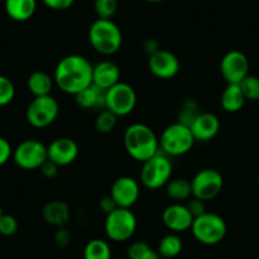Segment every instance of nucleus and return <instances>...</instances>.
Returning <instances> with one entry per match:
<instances>
[{
  "label": "nucleus",
  "instance_id": "1",
  "mask_svg": "<svg viewBox=\"0 0 259 259\" xmlns=\"http://www.w3.org/2000/svg\"><path fill=\"white\" fill-rule=\"evenodd\" d=\"M54 81L61 92L76 96L93 84V65L81 55H68L57 62Z\"/></svg>",
  "mask_w": 259,
  "mask_h": 259
},
{
  "label": "nucleus",
  "instance_id": "2",
  "mask_svg": "<svg viewBox=\"0 0 259 259\" xmlns=\"http://www.w3.org/2000/svg\"><path fill=\"white\" fill-rule=\"evenodd\" d=\"M123 145L134 160L144 163L159 153V139L145 123L130 124L123 134Z\"/></svg>",
  "mask_w": 259,
  "mask_h": 259
},
{
  "label": "nucleus",
  "instance_id": "3",
  "mask_svg": "<svg viewBox=\"0 0 259 259\" xmlns=\"http://www.w3.org/2000/svg\"><path fill=\"white\" fill-rule=\"evenodd\" d=\"M89 42L94 51L103 56H111L119 51L122 46V32L112 19L98 18L89 28Z\"/></svg>",
  "mask_w": 259,
  "mask_h": 259
},
{
  "label": "nucleus",
  "instance_id": "4",
  "mask_svg": "<svg viewBox=\"0 0 259 259\" xmlns=\"http://www.w3.org/2000/svg\"><path fill=\"white\" fill-rule=\"evenodd\" d=\"M194 140L191 128L183 123H171L161 133L159 148L168 156H181L189 153L193 148Z\"/></svg>",
  "mask_w": 259,
  "mask_h": 259
},
{
  "label": "nucleus",
  "instance_id": "5",
  "mask_svg": "<svg viewBox=\"0 0 259 259\" xmlns=\"http://www.w3.org/2000/svg\"><path fill=\"white\" fill-rule=\"evenodd\" d=\"M191 231L196 240L200 243L205 245H215L224 240L228 226L220 215L206 211L203 215L194 218Z\"/></svg>",
  "mask_w": 259,
  "mask_h": 259
},
{
  "label": "nucleus",
  "instance_id": "6",
  "mask_svg": "<svg viewBox=\"0 0 259 259\" xmlns=\"http://www.w3.org/2000/svg\"><path fill=\"white\" fill-rule=\"evenodd\" d=\"M173 164L168 155L164 153H156L143 163L140 179L141 183L149 189H159L166 186L171 178Z\"/></svg>",
  "mask_w": 259,
  "mask_h": 259
},
{
  "label": "nucleus",
  "instance_id": "7",
  "mask_svg": "<svg viewBox=\"0 0 259 259\" xmlns=\"http://www.w3.org/2000/svg\"><path fill=\"white\" fill-rule=\"evenodd\" d=\"M138 228V219L131 208L117 207L106 215L104 231L111 240L121 243L133 238Z\"/></svg>",
  "mask_w": 259,
  "mask_h": 259
},
{
  "label": "nucleus",
  "instance_id": "8",
  "mask_svg": "<svg viewBox=\"0 0 259 259\" xmlns=\"http://www.w3.org/2000/svg\"><path fill=\"white\" fill-rule=\"evenodd\" d=\"M138 103L136 92L130 84L119 81L106 91L104 108L111 111L117 117H124L133 113Z\"/></svg>",
  "mask_w": 259,
  "mask_h": 259
},
{
  "label": "nucleus",
  "instance_id": "9",
  "mask_svg": "<svg viewBox=\"0 0 259 259\" xmlns=\"http://www.w3.org/2000/svg\"><path fill=\"white\" fill-rule=\"evenodd\" d=\"M59 102L50 94L45 97H34L26 111V118L31 126L45 128L56 121L59 116Z\"/></svg>",
  "mask_w": 259,
  "mask_h": 259
},
{
  "label": "nucleus",
  "instance_id": "10",
  "mask_svg": "<svg viewBox=\"0 0 259 259\" xmlns=\"http://www.w3.org/2000/svg\"><path fill=\"white\" fill-rule=\"evenodd\" d=\"M192 197L201 201H211L218 197L224 187V177L219 170L206 168L198 171L191 181Z\"/></svg>",
  "mask_w": 259,
  "mask_h": 259
},
{
  "label": "nucleus",
  "instance_id": "11",
  "mask_svg": "<svg viewBox=\"0 0 259 259\" xmlns=\"http://www.w3.org/2000/svg\"><path fill=\"white\" fill-rule=\"evenodd\" d=\"M13 160L24 170H34L47 160V146L34 139L23 141L13 150Z\"/></svg>",
  "mask_w": 259,
  "mask_h": 259
},
{
  "label": "nucleus",
  "instance_id": "12",
  "mask_svg": "<svg viewBox=\"0 0 259 259\" xmlns=\"http://www.w3.org/2000/svg\"><path fill=\"white\" fill-rule=\"evenodd\" d=\"M220 71L228 84H239L249 75V60L244 52L231 50L226 52L220 62Z\"/></svg>",
  "mask_w": 259,
  "mask_h": 259
},
{
  "label": "nucleus",
  "instance_id": "13",
  "mask_svg": "<svg viewBox=\"0 0 259 259\" xmlns=\"http://www.w3.org/2000/svg\"><path fill=\"white\" fill-rule=\"evenodd\" d=\"M149 70L154 76L163 80H169L178 75L181 70V64L176 55L169 50L159 49L149 56Z\"/></svg>",
  "mask_w": 259,
  "mask_h": 259
},
{
  "label": "nucleus",
  "instance_id": "14",
  "mask_svg": "<svg viewBox=\"0 0 259 259\" xmlns=\"http://www.w3.org/2000/svg\"><path fill=\"white\" fill-rule=\"evenodd\" d=\"M109 196L118 207L131 208L140 197V186L133 177L122 176L113 182Z\"/></svg>",
  "mask_w": 259,
  "mask_h": 259
},
{
  "label": "nucleus",
  "instance_id": "15",
  "mask_svg": "<svg viewBox=\"0 0 259 259\" xmlns=\"http://www.w3.org/2000/svg\"><path fill=\"white\" fill-rule=\"evenodd\" d=\"M79 155V146L73 139H55L47 146V159L59 166H66L74 163Z\"/></svg>",
  "mask_w": 259,
  "mask_h": 259
},
{
  "label": "nucleus",
  "instance_id": "16",
  "mask_svg": "<svg viewBox=\"0 0 259 259\" xmlns=\"http://www.w3.org/2000/svg\"><path fill=\"white\" fill-rule=\"evenodd\" d=\"M196 141L207 143L216 138L220 131V119L211 112H200L189 126Z\"/></svg>",
  "mask_w": 259,
  "mask_h": 259
},
{
  "label": "nucleus",
  "instance_id": "17",
  "mask_svg": "<svg viewBox=\"0 0 259 259\" xmlns=\"http://www.w3.org/2000/svg\"><path fill=\"white\" fill-rule=\"evenodd\" d=\"M163 223L166 228L173 233H183V231L191 229L193 224V216L191 215L189 210L186 205L176 202L173 205H169L163 211Z\"/></svg>",
  "mask_w": 259,
  "mask_h": 259
},
{
  "label": "nucleus",
  "instance_id": "18",
  "mask_svg": "<svg viewBox=\"0 0 259 259\" xmlns=\"http://www.w3.org/2000/svg\"><path fill=\"white\" fill-rule=\"evenodd\" d=\"M119 79H121V71L116 62L104 60L93 66V84L103 91H107L114 84L119 83L121 81Z\"/></svg>",
  "mask_w": 259,
  "mask_h": 259
},
{
  "label": "nucleus",
  "instance_id": "19",
  "mask_svg": "<svg viewBox=\"0 0 259 259\" xmlns=\"http://www.w3.org/2000/svg\"><path fill=\"white\" fill-rule=\"evenodd\" d=\"M42 218L49 225L55 226V228H64L70 221V206L65 201H50L42 208Z\"/></svg>",
  "mask_w": 259,
  "mask_h": 259
},
{
  "label": "nucleus",
  "instance_id": "20",
  "mask_svg": "<svg viewBox=\"0 0 259 259\" xmlns=\"http://www.w3.org/2000/svg\"><path fill=\"white\" fill-rule=\"evenodd\" d=\"M36 0H6V12L16 22H26L36 13Z\"/></svg>",
  "mask_w": 259,
  "mask_h": 259
},
{
  "label": "nucleus",
  "instance_id": "21",
  "mask_svg": "<svg viewBox=\"0 0 259 259\" xmlns=\"http://www.w3.org/2000/svg\"><path fill=\"white\" fill-rule=\"evenodd\" d=\"M75 97V102L79 107L84 109L104 108V97L106 91L98 88L94 84L89 85L88 88L79 92Z\"/></svg>",
  "mask_w": 259,
  "mask_h": 259
},
{
  "label": "nucleus",
  "instance_id": "22",
  "mask_svg": "<svg viewBox=\"0 0 259 259\" xmlns=\"http://www.w3.org/2000/svg\"><path fill=\"white\" fill-rule=\"evenodd\" d=\"M245 102L246 99L239 84H228V87L221 93V107L224 108V111L229 112V113H236L240 111Z\"/></svg>",
  "mask_w": 259,
  "mask_h": 259
},
{
  "label": "nucleus",
  "instance_id": "23",
  "mask_svg": "<svg viewBox=\"0 0 259 259\" xmlns=\"http://www.w3.org/2000/svg\"><path fill=\"white\" fill-rule=\"evenodd\" d=\"M54 78H51L49 74L41 70L33 71L27 80V87H28L32 96L34 97L50 96L52 88H54Z\"/></svg>",
  "mask_w": 259,
  "mask_h": 259
},
{
  "label": "nucleus",
  "instance_id": "24",
  "mask_svg": "<svg viewBox=\"0 0 259 259\" xmlns=\"http://www.w3.org/2000/svg\"><path fill=\"white\" fill-rule=\"evenodd\" d=\"M166 194L170 200L181 203L182 201H188L192 196L191 181L186 178L170 179L166 183Z\"/></svg>",
  "mask_w": 259,
  "mask_h": 259
},
{
  "label": "nucleus",
  "instance_id": "25",
  "mask_svg": "<svg viewBox=\"0 0 259 259\" xmlns=\"http://www.w3.org/2000/svg\"><path fill=\"white\" fill-rule=\"evenodd\" d=\"M182 249H183V241L174 233L168 234L161 239L160 243H159L158 251L163 258H174L178 254H181Z\"/></svg>",
  "mask_w": 259,
  "mask_h": 259
},
{
  "label": "nucleus",
  "instance_id": "26",
  "mask_svg": "<svg viewBox=\"0 0 259 259\" xmlns=\"http://www.w3.org/2000/svg\"><path fill=\"white\" fill-rule=\"evenodd\" d=\"M111 246L102 239H93L84 248V259H111Z\"/></svg>",
  "mask_w": 259,
  "mask_h": 259
},
{
  "label": "nucleus",
  "instance_id": "27",
  "mask_svg": "<svg viewBox=\"0 0 259 259\" xmlns=\"http://www.w3.org/2000/svg\"><path fill=\"white\" fill-rule=\"evenodd\" d=\"M117 124V116L111 111L104 108L98 113L94 122V127L99 134H109L114 130Z\"/></svg>",
  "mask_w": 259,
  "mask_h": 259
},
{
  "label": "nucleus",
  "instance_id": "28",
  "mask_svg": "<svg viewBox=\"0 0 259 259\" xmlns=\"http://www.w3.org/2000/svg\"><path fill=\"white\" fill-rule=\"evenodd\" d=\"M246 101H259V78L255 75H246L239 83Z\"/></svg>",
  "mask_w": 259,
  "mask_h": 259
},
{
  "label": "nucleus",
  "instance_id": "29",
  "mask_svg": "<svg viewBox=\"0 0 259 259\" xmlns=\"http://www.w3.org/2000/svg\"><path fill=\"white\" fill-rule=\"evenodd\" d=\"M198 113H200L198 104L193 99H187L182 103L181 111H179L178 114V122L189 127L193 119L198 116Z\"/></svg>",
  "mask_w": 259,
  "mask_h": 259
},
{
  "label": "nucleus",
  "instance_id": "30",
  "mask_svg": "<svg viewBox=\"0 0 259 259\" xmlns=\"http://www.w3.org/2000/svg\"><path fill=\"white\" fill-rule=\"evenodd\" d=\"M118 9V0H94V12L101 19H112Z\"/></svg>",
  "mask_w": 259,
  "mask_h": 259
},
{
  "label": "nucleus",
  "instance_id": "31",
  "mask_svg": "<svg viewBox=\"0 0 259 259\" xmlns=\"http://www.w3.org/2000/svg\"><path fill=\"white\" fill-rule=\"evenodd\" d=\"M16 96V88L9 78L0 75V107L11 103Z\"/></svg>",
  "mask_w": 259,
  "mask_h": 259
},
{
  "label": "nucleus",
  "instance_id": "32",
  "mask_svg": "<svg viewBox=\"0 0 259 259\" xmlns=\"http://www.w3.org/2000/svg\"><path fill=\"white\" fill-rule=\"evenodd\" d=\"M18 231V221L14 216L3 213L0 218V235L12 236Z\"/></svg>",
  "mask_w": 259,
  "mask_h": 259
},
{
  "label": "nucleus",
  "instance_id": "33",
  "mask_svg": "<svg viewBox=\"0 0 259 259\" xmlns=\"http://www.w3.org/2000/svg\"><path fill=\"white\" fill-rule=\"evenodd\" d=\"M149 249H150V246L145 241H136V243L130 245L128 250H127V255H128L130 259H141Z\"/></svg>",
  "mask_w": 259,
  "mask_h": 259
},
{
  "label": "nucleus",
  "instance_id": "34",
  "mask_svg": "<svg viewBox=\"0 0 259 259\" xmlns=\"http://www.w3.org/2000/svg\"><path fill=\"white\" fill-rule=\"evenodd\" d=\"M187 208L189 210L191 215L194 218H198V216L203 215L206 212V205H205V201H201L198 198L193 197L191 200L187 201L186 203Z\"/></svg>",
  "mask_w": 259,
  "mask_h": 259
},
{
  "label": "nucleus",
  "instance_id": "35",
  "mask_svg": "<svg viewBox=\"0 0 259 259\" xmlns=\"http://www.w3.org/2000/svg\"><path fill=\"white\" fill-rule=\"evenodd\" d=\"M13 156V149L7 139L0 138V166L4 165Z\"/></svg>",
  "mask_w": 259,
  "mask_h": 259
},
{
  "label": "nucleus",
  "instance_id": "36",
  "mask_svg": "<svg viewBox=\"0 0 259 259\" xmlns=\"http://www.w3.org/2000/svg\"><path fill=\"white\" fill-rule=\"evenodd\" d=\"M55 243L56 245L61 246V248H65V246H68L71 241V234L68 229L65 228H57L56 233H55Z\"/></svg>",
  "mask_w": 259,
  "mask_h": 259
},
{
  "label": "nucleus",
  "instance_id": "37",
  "mask_svg": "<svg viewBox=\"0 0 259 259\" xmlns=\"http://www.w3.org/2000/svg\"><path fill=\"white\" fill-rule=\"evenodd\" d=\"M74 2L75 0H42V3L52 11H66L73 6Z\"/></svg>",
  "mask_w": 259,
  "mask_h": 259
},
{
  "label": "nucleus",
  "instance_id": "38",
  "mask_svg": "<svg viewBox=\"0 0 259 259\" xmlns=\"http://www.w3.org/2000/svg\"><path fill=\"white\" fill-rule=\"evenodd\" d=\"M59 168H60L59 165H56V164L52 163L51 160L47 159V160L39 166V171H41V174L45 177V178L52 179L59 174Z\"/></svg>",
  "mask_w": 259,
  "mask_h": 259
},
{
  "label": "nucleus",
  "instance_id": "39",
  "mask_svg": "<svg viewBox=\"0 0 259 259\" xmlns=\"http://www.w3.org/2000/svg\"><path fill=\"white\" fill-rule=\"evenodd\" d=\"M118 207V206L116 205V202H114L113 198L111 197V196H104V197L101 198V201H99V208H101L102 211H103L106 215H108L109 212H112V211H114L116 208Z\"/></svg>",
  "mask_w": 259,
  "mask_h": 259
},
{
  "label": "nucleus",
  "instance_id": "40",
  "mask_svg": "<svg viewBox=\"0 0 259 259\" xmlns=\"http://www.w3.org/2000/svg\"><path fill=\"white\" fill-rule=\"evenodd\" d=\"M145 52L146 54L150 56V55H153L154 52H156L159 50V46H158V42L154 41V39H148V41L145 42Z\"/></svg>",
  "mask_w": 259,
  "mask_h": 259
},
{
  "label": "nucleus",
  "instance_id": "41",
  "mask_svg": "<svg viewBox=\"0 0 259 259\" xmlns=\"http://www.w3.org/2000/svg\"><path fill=\"white\" fill-rule=\"evenodd\" d=\"M141 259H163V256L159 254V251L153 250V249L150 248L148 251H146L145 255H144Z\"/></svg>",
  "mask_w": 259,
  "mask_h": 259
},
{
  "label": "nucleus",
  "instance_id": "42",
  "mask_svg": "<svg viewBox=\"0 0 259 259\" xmlns=\"http://www.w3.org/2000/svg\"><path fill=\"white\" fill-rule=\"evenodd\" d=\"M145 2H148V3H163L165 0H145Z\"/></svg>",
  "mask_w": 259,
  "mask_h": 259
},
{
  "label": "nucleus",
  "instance_id": "43",
  "mask_svg": "<svg viewBox=\"0 0 259 259\" xmlns=\"http://www.w3.org/2000/svg\"><path fill=\"white\" fill-rule=\"evenodd\" d=\"M3 208H2V205H0V218H2V215H3Z\"/></svg>",
  "mask_w": 259,
  "mask_h": 259
},
{
  "label": "nucleus",
  "instance_id": "44",
  "mask_svg": "<svg viewBox=\"0 0 259 259\" xmlns=\"http://www.w3.org/2000/svg\"><path fill=\"white\" fill-rule=\"evenodd\" d=\"M258 183H259V176H258Z\"/></svg>",
  "mask_w": 259,
  "mask_h": 259
}]
</instances>
